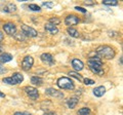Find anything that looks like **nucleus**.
I'll list each match as a JSON object with an SVG mask.
<instances>
[{"label":"nucleus","instance_id":"1","mask_svg":"<svg viewBox=\"0 0 123 115\" xmlns=\"http://www.w3.org/2000/svg\"><path fill=\"white\" fill-rule=\"evenodd\" d=\"M88 67L93 73L98 74L99 76L104 75V70H103V61L101 60L99 57H94V58H89L88 59Z\"/></svg>","mask_w":123,"mask_h":115},{"label":"nucleus","instance_id":"2","mask_svg":"<svg viewBox=\"0 0 123 115\" xmlns=\"http://www.w3.org/2000/svg\"><path fill=\"white\" fill-rule=\"evenodd\" d=\"M97 53L99 57L105 58L107 60H112L115 57V51L109 45H102V46L98 47Z\"/></svg>","mask_w":123,"mask_h":115},{"label":"nucleus","instance_id":"3","mask_svg":"<svg viewBox=\"0 0 123 115\" xmlns=\"http://www.w3.org/2000/svg\"><path fill=\"white\" fill-rule=\"evenodd\" d=\"M23 80H24V76H23V74L17 72V73H13L12 76H10V77L3 78L2 81L4 83H6V84H9V85H17V84L21 83Z\"/></svg>","mask_w":123,"mask_h":115},{"label":"nucleus","instance_id":"4","mask_svg":"<svg viewBox=\"0 0 123 115\" xmlns=\"http://www.w3.org/2000/svg\"><path fill=\"white\" fill-rule=\"evenodd\" d=\"M57 86L62 89H74V83L68 77H61L57 79Z\"/></svg>","mask_w":123,"mask_h":115},{"label":"nucleus","instance_id":"5","mask_svg":"<svg viewBox=\"0 0 123 115\" xmlns=\"http://www.w3.org/2000/svg\"><path fill=\"white\" fill-rule=\"evenodd\" d=\"M22 32L26 37H36L38 35V32L35 29L27 25H22Z\"/></svg>","mask_w":123,"mask_h":115},{"label":"nucleus","instance_id":"6","mask_svg":"<svg viewBox=\"0 0 123 115\" xmlns=\"http://www.w3.org/2000/svg\"><path fill=\"white\" fill-rule=\"evenodd\" d=\"M34 64V59L31 56H26L22 61V69L24 71H29Z\"/></svg>","mask_w":123,"mask_h":115},{"label":"nucleus","instance_id":"7","mask_svg":"<svg viewBox=\"0 0 123 115\" xmlns=\"http://www.w3.org/2000/svg\"><path fill=\"white\" fill-rule=\"evenodd\" d=\"M24 90L26 91V94L28 95L31 99L36 100V99L39 98V93H38L37 89H35V87H33V86H26V87H24Z\"/></svg>","mask_w":123,"mask_h":115},{"label":"nucleus","instance_id":"8","mask_svg":"<svg viewBox=\"0 0 123 115\" xmlns=\"http://www.w3.org/2000/svg\"><path fill=\"white\" fill-rule=\"evenodd\" d=\"M45 94L47 96H50L53 98H57V99H63L64 98V94L62 91L57 90L55 89H52V87H48V89H45Z\"/></svg>","mask_w":123,"mask_h":115},{"label":"nucleus","instance_id":"9","mask_svg":"<svg viewBox=\"0 0 123 115\" xmlns=\"http://www.w3.org/2000/svg\"><path fill=\"white\" fill-rule=\"evenodd\" d=\"M2 28L4 30V32L8 35H14L15 32H17V27L13 23H6L2 26Z\"/></svg>","mask_w":123,"mask_h":115},{"label":"nucleus","instance_id":"10","mask_svg":"<svg viewBox=\"0 0 123 115\" xmlns=\"http://www.w3.org/2000/svg\"><path fill=\"white\" fill-rule=\"evenodd\" d=\"M79 22H80L79 18L75 16V14H70V16H68L65 19V23H66L67 26H75L78 24Z\"/></svg>","mask_w":123,"mask_h":115},{"label":"nucleus","instance_id":"11","mask_svg":"<svg viewBox=\"0 0 123 115\" xmlns=\"http://www.w3.org/2000/svg\"><path fill=\"white\" fill-rule=\"evenodd\" d=\"M40 59L44 64L49 65V66L55 64V59H53V57L50 55V53H42Z\"/></svg>","mask_w":123,"mask_h":115},{"label":"nucleus","instance_id":"12","mask_svg":"<svg viewBox=\"0 0 123 115\" xmlns=\"http://www.w3.org/2000/svg\"><path fill=\"white\" fill-rule=\"evenodd\" d=\"M72 67L74 68L76 71H81L84 68V64L82 61H80L78 59H73L72 60Z\"/></svg>","mask_w":123,"mask_h":115},{"label":"nucleus","instance_id":"13","mask_svg":"<svg viewBox=\"0 0 123 115\" xmlns=\"http://www.w3.org/2000/svg\"><path fill=\"white\" fill-rule=\"evenodd\" d=\"M45 30L48 33H50L51 35H55V34H57V32H59V29L56 28V26H53L51 24H49V23L45 24Z\"/></svg>","mask_w":123,"mask_h":115},{"label":"nucleus","instance_id":"14","mask_svg":"<svg viewBox=\"0 0 123 115\" xmlns=\"http://www.w3.org/2000/svg\"><path fill=\"white\" fill-rule=\"evenodd\" d=\"M92 91H93V95L95 96V97L99 98V97H103V96L105 95L106 89H105V86H98V87H95Z\"/></svg>","mask_w":123,"mask_h":115},{"label":"nucleus","instance_id":"15","mask_svg":"<svg viewBox=\"0 0 123 115\" xmlns=\"http://www.w3.org/2000/svg\"><path fill=\"white\" fill-rule=\"evenodd\" d=\"M12 60V56L8 52H2L0 55V62L1 63H7Z\"/></svg>","mask_w":123,"mask_h":115},{"label":"nucleus","instance_id":"16","mask_svg":"<svg viewBox=\"0 0 123 115\" xmlns=\"http://www.w3.org/2000/svg\"><path fill=\"white\" fill-rule=\"evenodd\" d=\"M78 102H79V100L77 98H71V99H69L67 101V105H68V107L70 109H74L76 107V105L78 104Z\"/></svg>","mask_w":123,"mask_h":115},{"label":"nucleus","instance_id":"17","mask_svg":"<svg viewBox=\"0 0 123 115\" xmlns=\"http://www.w3.org/2000/svg\"><path fill=\"white\" fill-rule=\"evenodd\" d=\"M31 83H33L34 85H42L43 84V79L38 77V76H33L31 78Z\"/></svg>","mask_w":123,"mask_h":115},{"label":"nucleus","instance_id":"18","mask_svg":"<svg viewBox=\"0 0 123 115\" xmlns=\"http://www.w3.org/2000/svg\"><path fill=\"white\" fill-rule=\"evenodd\" d=\"M67 32H68L69 35L72 36V37H74V38L79 37V32L77 31V30H76L75 28H72V27H69V28L67 29Z\"/></svg>","mask_w":123,"mask_h":115},{"label":"nucleus","instance_id":"19","mask_svg":"<svg viewBox=\"0 0 123 115\" xmlns=\"http://www.w3.org/2000/svg\"><path fill=\"white\" fill-rule=\"evenodd\" d=\"M3 10L6 11V13H14V11L17 10V6H15V4H12V3H8V4L3 8Z\"/></svg>","mask_w":123,"mask_h":115},{"label":"nucleus","instance_id":"20","mask_svg":"<svg viewBox=\"0 0 123 115\" xmlns=\"http://www.w3.org/2000/svg\"><path fill=\"white\" fill-rule=\"evenodd\" d=\"M103 4L105 5H109V6H115L118 4V1L117 0H103Z\"/></svg>","mask_w":123,"mask_h":115},{"label":"nucleus","instance_id":"21","mask_svg":"<svg viewBox=\"0 0 123 115\" xmlns=\"http://www.w3.org/2000/svg\"><path fill=\"white\" fill-rule=\"evenodd\" d=\"M78 114L79 115H89L90 114V109L87 107H83V108L78 110Z\"/></svg>","mask_w":123,"mask_h":115},{"label":"nucleus","instance_id":"22","mask_svg":"<svg viewBox=\"0 0 123 115\" xmlns=\"http://www.w3.org/2000/svg\"><path fill=\"white\" fill-rule=\"evenodd\" d=\"M69 75H70L71 77L76 78L78 81H82V76L80 74H78L77 72H75V71H70V72H69Z\"/></svg>","mask_w":123,"mask_h":115},{"label":"nucleus","instance_id":"23","mask_svg":"<svg viewBox=\"0 0 123 115\" xmlns=\"http://www.w3.org/2000/svg\"><path fill=\"white\" fill-rule=\"evenodd\" d=\"M49 24H51L53 26H56V25H59L60 23H61V20L59 18H55V17H53V18H50L49 19Z\"/></svg>","mask_w":123,"mask_h":115},{"label":"nucleus","instance_id":"24","mask_svg":"<svg viewBox=\"0 0 123 115\" xmlns=\"http://www.w3.org/2000/svg\"><path fill=\"white\" fill-rule=\"evenodd\" d=\"M29 8L33 11H40L41 10L40 6H38L37 4H29Z\"/></svg>","mask_w":123,"mask_h":115},{"label":"nucleus","instance_id":"25","mask_svg":"<svg viewBox=\"0 0 123 115\" xmlns=\"http://www.w3.org/2000/svg\"><path fill=\"white\" fill-rule=\"evenodd\" d=\"M84 81V84H86V85H91V84H94V81L93 80H91L89 78H85L83 80Z\"/></svg>","mask_w":123,"mask_h":115},{"label":"nucleus","instance_id":"26","mask_svg":"<svg viewBox=\"0 0 123 115\" xmlns=\"http://www.w3.org/2000/svg\"><path fill=\"white\" fill-rule=\"evenodd\" d=\"M7 72V69L5 67H3V65L0 63V74H4Z\"/></svg>","mask_w":123,"mask_h":115},{"label":"nucleus","instance_id":"27","mask_svg":"<svg viewBox=\"0 0 123 115\" xmlns=\"http://www.w3.org/2000/svg\"><path fill=\"white\" fill-rule=\"evenodd\" d=\"M43 6H46V7H48V8H51V7H53V2H44Z\"/></svg>","mask_w":123,"mask_h":115},{"label":"nucleus","instance_id":"28","mask_svg":"<svg viewBox=\"0 0 123 115\" xmlns=\"http://www.w3.org/2000/svg\"><path fill=\"white\" fill-rule=\"evenodd\" d=\"M75 9H77L78 11H81V13H86V9H84L83 7H81V6H76V7H75Z\"/></svg>","mask_w":123,"mask_h":115},{"label":"nucleus","instance_id":"29","mask_svg":"<svg viewBox=\"0 0 123 115\" xmlns=\"http://www.w3.org/2000/svg\"><path fill=\"white\" fill-rule=\"evenodd\" d=\"M13 115H32L29 112H15Z\"/></svg>","mask_w":123,"mask_h":115},{"label":"nucleus","instance_id":"30","mask_svg":"<svg viewBox=\"0 0 123 115\" xmlns=\"http://www.w3.org/2000/svg\"><path fill=\"white\" fill-rule=\"evenodd\" d=\"M84 4H86V5H93L94 2L91 1V0H87V1H84Z\"/></svg>","mask_w":123,"mask_h":115},{"label":"nucleus","instance_id":"31","mask_svg":"<svg viewBox=\"0 0 123 115\" xmlns=\"http://www.w3.org/2000/svg\"><path fill=\"white\" fill-rule=\"evenodd\" d=\"M3 38H4V36H3V34H2V32H0V42H1V41L3 40Z\"/></svg>","mask_w":123,"mask_h":115},{"label":"nucleus","instance_id":"32","mask_svg":"<svg viewBox=\"0 0 123 115\" xmlns=\"http://www.w3.org/2000/svg\"><path fill=\"white\" fill-rule=\"evenodd\" d=\"M44 115H56V114L53 113V112H47V113H45Z\"/></svg>","mask_w":123,"mask_h":115},{"label":"nucleus","instance_id":"33","mask_svg":"<svg viewBox=\"0 0 123 115\" xmlns=\"http://www.w3.org/2000/svg\"><path fill=\"white\" fill-rule=\"evenodd\" d=\"M0 98H5V95L3 93H1V91H0Z\"/></svg>","mask_w":123,"mask_h":115}]
</instances>
